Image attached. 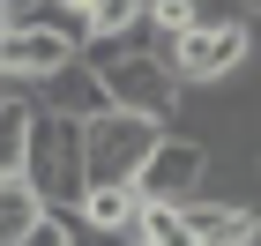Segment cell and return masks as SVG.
I'll use <instances>...</instances> for the list:
<instances>
[{
  "label": "cell",
  "mask_w": 261,
  "mask_h": 246,
  "mask_svg": "<svg viewBox=\"0 0 261 246\" xmlns=\"http://www.w3.org/2000/svg\"><path fill=\"white\" fill-rule=\"evenodd\" d=\"M164 67L179 82V97H201V90H231V82L254 67V38H246L239 8H201L179 38H164Z\"/></svg>",
  "instance_id": "6da1fadb"
},
{
  "label": "cell",
  "mask_w": 261,
  "mask_h": 246,
  "mask_svg": "<svg viewBox=\"0 0 261 246\" xmlns=\"http://www.w3.org/2000/svg\"><path fill=\"white\" fill-rule=\"evenodd\" d=\"M22 186H30L45 209H75V202H82V186H90V179H82V127H75V120H53V112L30 120Z\"/></svg>",
  "instance_id": "7a4b0ae2"
},
{
  "label": "cell",
  "mask_w": 261,
  "mask_h": 246,
  "mask_svg": "<svg viewBox=\"0 0 261 246\" xmlns=\"http://www.w3.org/2000/svg\"><path fill=\"white\" fill-rule=\"evenodd\" d=\"M164 127L157 120H127V112H105V120L82 127V179L90 186H135L142 164L157 157Z\"/></svg>",
  "instance_id": "3957f363"
},
{
  "label": "cell",
  "mask_w": 261,
  "mask_h": 246,
  "mask_svg": "<svg viewBox=\"0 0 261 246\" xmlns=\"http://www.w3.org/2000/svg\"><path fill=\"white\" fill-rule=\"evenodd\" d=\"M201 179H209V149L187 142V134H164L157 157L142 164V179H135V202H142V209H164V202L179 209V202L201 194Z\"/></svg>",
  "instance_id": "277c9868"
},
{
  "label": "cell",
  "mask_w": 261,
  "mask_h": 246,
  "mask_svg": "<svg viewBox=\"0 0 261 246\" xmlns=\"http://www.w3.org/2000/svg\"><path fill=\"white\" fill-rule=\"evenodd\" d=\"M60 67H75V52H67L60 38L30 30V22H22L15 38L0 45V82H15V90H38V82H53Z\"/></svg>",
  "instance_id": "5b68a950"
},
{
  "label": "cell",
  "mask_w": 261,
  "mask_h": 246,
  "mask_svg": "<svg viewBox=\"0 0 261 246\" xmlns=\"http://www.w3.org/2000/svg\"><path fill=\"white\" fill-rule=\"evenodd\" d=\"M22 97L38 104V112H53V120H75V127H90V120H105L112 104H105V90H97V75L90 67H60L53 82H38V90H22Z\"/></svg>",
  "instance_id": "8992f818"
},
{
  "label": "cell",
  "mask_w": 261,
  "mask_h": 246,
  "mask_svg": "<svg viewBox=\"0 0 261 246\" xmlns=\"http://www.w3.org/2000/svg\"><path fill=\"white\" fill-rule=\"evenodd\" d=\"M194 246H261V209L254 202H179Z\"/></svg>",
  "instance_id": "52a82bcc"
},
{
  "label": "cell",
  "mask_w": 261,
  "mask_h": 246,
  "mask_svg": "<svg viewBox=\"0 0 261 246\" xmlns=\"http://www.w3.org/2000/svg\"><path fill=\"white\" fill-rule=\"evenodd\" d=\"M82 231H105V239H142V202L135 186H82V202L67 209Z\"/></svg>",
  "instance_id": "ba28073f"
},
{
  "label": "cell",
  "mask_w": 261,
  "mask_h": 246,
  "mask_svg": "<svg viewBox=\"0 0 261 246\" xmlns=\"http://www.w3.org/2000/svg\"><path fill=\"white\" fill-rule=\"evenodd\" d=\"M30 120H38V104L22 97V90L0 104V179H22V157H30Z\"/></svg>",
  "instance_id": "9c48e42d"
},
{
  "label": "cell",
  "mask_w": 261,
  "mask_h": 246,
  "mask_svg": "<svg viewBox=\"0 0 261 246\" xmlns=\"http://www.w3.org/2000/svg\"><path fill=\"white\" fill-rule=\"evenodd\" d=\"M38 216H45V202L30 194L22 179H0V246H22L30 231H38Z\"/></svg>",
  "instance_id": "30bf717a"
},
{
  "label": "cell",
  "mask_w": 261,
  "mask_h": 246,
  "mask_svg": "<svg viewBox=\"0 0 261 246\" xmlns=\"http://www.w3.org/2000/svg\"><path fill=\"white\" fill-rule=\"evenodd\" d=\"M15 38V0H0V45Z\"/></svg>",
  "instance_id": "8fae6325"
},
{
  "label": "cell",
  "mask_w": 261,
  "mask_h": 246,
  "mask_svg": "<svg viewBox=\"0 0 261 246\" xmlns=\"http://www.w3.org/2000/svg\"><path fill=\"white\" fill-rule=\"evenodd\" d=\"M135 246H149V239H135Z\"/></svg>",
  "instance_id": "7c38bea8"
}]
</instances>
